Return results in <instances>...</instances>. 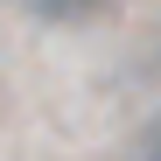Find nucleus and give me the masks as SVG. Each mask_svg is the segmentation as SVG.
I'll use <instances>...</instances> for the list:
<instances>
[{
	"instance_id": "1",
	"label": "nucleus",
	"mask_w": 161,
	"mask_h": 161,
	"mask_svg": "<svg viewBox=\"0 0 161 161\" xmlns=\"http://www.w3.org/2000/svg\"><path fill=\"white\" fill-rule=\"evenodd\" d=\"M112 0H28V14L49 21V28H84V21H98Z\"/></svg>"
}]
</instances>
